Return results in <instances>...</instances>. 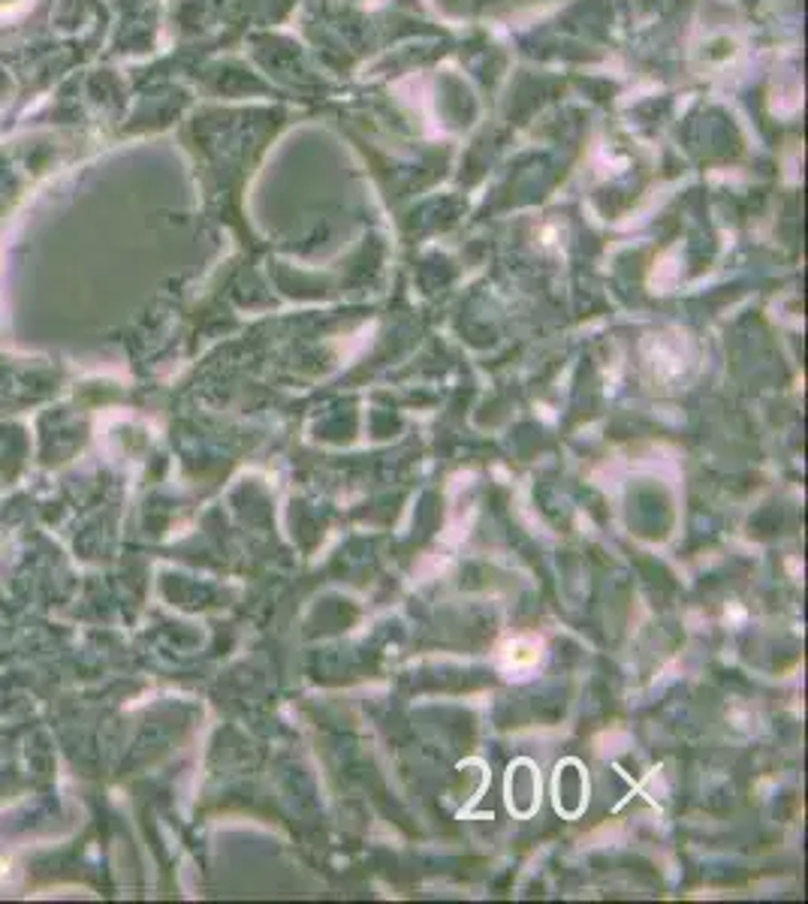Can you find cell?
<instances>
[{
  "instance_id": "cell-1",
  "label": "cell",
  "mask_w": 808,
  "mask_h": 904,
  "mask_svg": "<svg viewBox=\"0 0 808 904\" xmlns=\"http://www.w3.org/2000/svg\"><path fill=\"white\" fill-rule=\"evenodd\" d=\"M33 0H0V18H18L31 9Z\"/></svg>"
}]
</instances>
